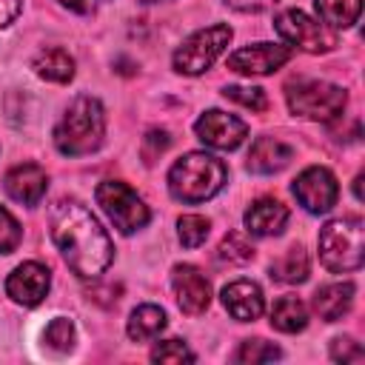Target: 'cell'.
<instances>
[{
    "label": "cell",
    "instance_id": "83f0119b",
    "mask_svg": "<svg viewBox=\"0 0 365 365\" xmlns=\"http://www.w3.org/2000/svg\"><path fill=\"white\" fill-rule=\"evenodd\" d=\"M222 94L251 111H265L268 108V100H265V91L262 88H254V86H225Z\"/></svg>",
    "mask_w": 365,
    "mask_h": 365
},
{
    "label": "cell",
    "instance_id": "52a82bcc",
    "mask_svg": "<svg viewBox=\"0 0 365 365\" xmlns=\"http://www.w3.org/2000/svg\"><path fill=\"white\" fill-rule=\"evenodd\" d=\"M231 43V29L217 23L208 29L194 31L188 40H182V46L174 51V68L180 74H202L211 68V63L225 51V46Z\"/></svg>",
    "mask_w": 365,
    "mask_h": 365
},
{
    "label": "cell",
    "instance_id": "8992f818",
    "mask_svg": "<svg viewBox=\"0 0 365 365\" xmlns=\"http://www.w3.org/2000/svg\"><path fill=\"white\" fill-rule=\"evenodd\" d=\"M97 205L106 211V217L114 222V228L120 234H134L143 225H148L151 211L148 205L137 197V191L120 180H103L94 191Z\"/></svg>",
    "mask_w": 365,
    "mask_h": 365
},
{
    "label": "cell",
    "instance_id": "4316f807",
    "mask_svg": "<svg viewBox=\"0 0 365 365\" xmlns=\"http://www.w3.org/2000/svg\"><path fill=\"white\" fill-rule=\"evenodd\" d=\"M217 257L220 259H225V262H248L251 257H254V248H251V242L245 240V237H240V234H225L222 237V242H220V248H217Z\"/></svg>",
    "mask_w": 365,
    "mask_h": 365
},
{
    "label": "cell",
    "instance_id": "ac0fdd59",
    "mask_svg": "<svg viewBox=\"0 0 365 365\" xmlns=\"http://www.w3.org/2000/svg\"><path fill=\"white\" fill-rule=\"evenodd\" d=\"M351 302H354V282H331V285H322V288H317V294L311 299L317 317L325 319V322L342 319L351 311Z\"/></svg>",
    "mask_w": 365,
    "mask_h": 365
},
{
    "label": "cell",
    "instance_id": "6da1fadb",
    "mask_svg": "<svg viewBox=\"0 0 365 365\" xmlns=\"http://www.w3.org/2000/svg\"><path fill=\"white\" fill-rule=\"evenodd\" d=\"M51 240H54L57 251L63 254L66 265L83 279L100 277L114 259V245H111L106 228L77 200L54 202V208H51Z\"/></svg>",
    "mask_w": 365,
    "mask_h": 365
},
{
    "label": "cell",
    "instance_id": "7402d4cb",
    "mask_svg": "<svg viewBox=\"0 0 365 365\" xmlns=\"http://www.w3.org/2000/svg\"><path fill=\"white\" fill-rule=\"evenodd\" d=\"M319 20L328 29H348L359 20L362 0H314Z\"/></svg>",
    "mask_w": 365,
    "mask_h": 365
},
{
    "label": "cell",
    "instance_id": "7c38bea8",
    "mask_svg": "<svg viewBox=\"0 0 365 365\" xmlns=\"http://www.w3.org/2000/svg\"><path fill=\"white\" fill-rule=\"evenodd\" d=\"M291 60V48L288 46H277V43H254L245 48H237L228 57V68L240 71V74H271L279 66H285Z\"/></svg>",
    "mask_w": 365,
    "mask_h": 365
},
{
    "label": "cell",
    "instance_id": "d6a6232c",
    "mask_svg": "<svg viewBox=\"0 0 365 365\" xmlns=\"http://www.w3.org/2000/svg\"><path fill=\"white\" fill-rule=\"evenodd\" d=\"M231 9H237V11H262V9H268L274 0H225Z\"/></svg>",
    "mask_w": 365,
    "mask_h": 365
},
{
    "label": "cell",
    "instance_id": "d6986e66",
    "mask_svg": "<svg viewBox=\"0 0 365 365\" xmlns=\"http://www.w3.org/2000/svg\"><path fill=\"white\" fill-rule=\"evenodd\" d=\"M31 68L48 83H68L74 77V57L66 48H43L34 57Z\"/></svg>",
    "mask_w": 365,
    "mask_h": 365
},
{
    "label": "cell",
    "instance_id": "d4e9b609",
    "mask_svg": "<svg viewBox=\"0 0 365 365\" xmlns=\"http://www.w3.org/2000/svg\"><path fill=\"white\" fill-rule=\"evenodd\" d=\"M208 228H211V222H208L205 217H200V214H185V217H180V222H177V234H180V242H182L185 248L202 245L205 237H208Z\"/></svg>",
    "mask_w": 365,
    "mask_h": 365
},
{
    "label": "cell",
    "instance_id": "277c9868",
    "mask_svg": "<svg viewBox=\"0 0 365 365\" xmlns=\"http://www.w3.org/2000/svg\"><path fill=\"white\" fill-rule=\"evenodd\" d=\"M319 259L334 274L356 271L365 259V225L359 217H339L319 231Z\"/></svg>",
    "mask_w": 365,
    "mask_h": 365
},
{
    "label": "cell",
    "instance_id": "4fadbf2b",
    "mask_svg": "<svg viewBox=\"0 0 365 365\" xmlns=\"http://www.w3.org/2000/svg\"><path fill=\"white\" fill-rule=\"evenodd\" d=\"M171 285H174V297L177 305L197 317L211 305V282L194 268V265H174L171 271Z\"/></svg>",
    "mask_w": 365,
    "mask_h": 365
},
{
    "label": "cell",
    "instance_id": "5b68a950",
    "mask_svg": "<svg viewBox=\"0 0 365 365\" xmlns=\"http://www.w3.org/2000/svg\"><path fill=\"white\" fill-rule=\"evenodd\" d=\"M348 94L345 88L325 80H299L288 88V108L305 120H334L345 111Z\"/></svg>",
    "mask_w": 365,
    "mask_h": 365
},
{
    "label": "cell",
    "instance_id": "4dcf8cb0",
    "mask_svg": "<svg viewBox=\"0 0 365 365\" xmlns=\"http://www.w3.org/2000/svg\"><path fill=\"white\" fill-rule=\"evenodd\" d=\"M331 359L334 362H362L365 359V351L356 339L351 336H336L331 342Z\"/></svg>",
    "mask_w": 365,
    "mask_h": 365
},
{
    "label": "cell",
    "instance_id": "e0dca14e",
    "mask_svg": "<svg viewBox=\"0 0 365 365\" xmlns=\"http://www.w3.org/2000/svg\"><path fill=\"white\" fill-rule=\"evenodd\" d=\"M291 157H294V151L282 140L259 137V140H254V145L248 151V171H254V174H277L291 163Z\"/></svg>",
    "mask_w": 365,
    "mask_h": 365
},
{
    "label": "cell",
    "instance_id": "7a4b0ae2",
    "mask_svg": "<svg viewBox=\"0 0 365 365\" xmlns=\"http://www.w3.org/2000/svg\"><path fill=\"white\" fill-rule=\"evenodd\" d=\"M228 177V168L222 160L205 154V151H188L182 154L171 171H168V191L180 202H205L214 194L222 191Z\"/></svg>",
    "mask_w": 365,
    "mask_h": 365
},
{
    "label": "cell",
    "instance_id": "f1b7e54d",
    "mask_svg": "<svg viewBox=\"0 0 365 365\" xmlns=\"http://www.w3.org/2000/svg\"><path fill=\"white\" fill-rule=\"evenodd\" d=\"M151 359L154 362H194V354L188 351L182 339H163L154 345Z\"/></svg>",
    "mask_w": 365,
    "mask_h": 365
},
{
    "label": "cell",
    "instance_id": "d590c367",
    "mask_svg": "<svg viewBox=\"0 0 365 365\" xmlns=\"http://www.w3.org/2000/svg\"><path fill=\"white\" fill-rule=\"evenodd\" d=\"M143 3H157V0H143Z\"/></svg>",
    "mask_w": 365,
    "mask_h": 365
},
{
    "label": "cell",
    "instance_id": "8fae6325",
    "mask_svg": "<svg viewBox=\"0 0 365 365\" xmlns=\"http://www.w3.org/2000/svg\"><path fill=\"white\" fill-rule=\"evenodd\" d=\"M48 285H51L48 268H46L43 262H34V259H31V262L17 265V268L9 274V279H6V294H9L14 302L31 308V305H40V302L46 299Z\"/></svg>",
    "mask_w": 365,
    "mask_h": 365
},
{
    "label": "cell",
    "instance_id": "836d02e7",
    "mask_svg": "<svg viewBox=\"0 0 365 365\" xmlns=\"http://www.w3.org/2000/svg\"><path fill=\"white\" fill-rule=\"evenodd\" d=\"M20 14V0H0V29Z\"/></svg>",
    "mask_w": 365,
    "mask_h": 365
},
{
    "label": "cell",
    "instance_id": "e575fe53",
    "mask_svg": "<svg viewBox=\"0 0 365 365\" xmlns=\"http://www.w3.org/2000/svg\"><path fill=\"white\" fill-rule=\"evenodd\" d=\"M57 3L68 6L71 11H86V9H88V6H86V0H57Z\"/></svg>",
    "mask_w": 365,
    "mask_h": 365
},
{
    "label": "cell",
    "instance_id": "484cf974",
    "mask_svg": "<svg viewBox=\"0 0 365 365\" xmlns=\"http://www.w3.org/2000/svg\"><path fill=\"white\" fill-rule=\"evenodd\" d=\"M279 356H282V351L274 342H265V339H245L240 345V351L234 354L237 362H251V365L254 362H274Z\"/></svg>",
    "mask_w": 365,
    "mask_h": 365
},
{
    "label": "cell",
    "instance_id": "5bb4252c",
    "mask_svg": "<svg viewBox=\"0 0 365 365\" xmlns=\"http://www.w3.org/2000/svg\"><path fill=\"white\" fill-rule=\"evenodd\" d=\"M3 188L6 194L14 200V202H23V205H37L48 188V177L46 171L37 165V163H23V165H14L6 180H3Z\"/></svg>",
    "mask_w": 365,
    "mask_h": 365
},
{
    "label": "cell",
    "instance_id": "603a6c76",
    "mask_svg": "<svg viewBox=\"0 0 365 365\" xmlns=\"http://www.w3.org/2000/svg\"><path fill=\"white\" fill-rule=\"evenodd\" d=\"M271 277L288 285H299L308 279V254L302 245H291L277 262H271Z\"/></svg>",
    "mask_w": 365,
    "mask_h": 365
},
{
    "label": "cell",
    "instance_id": "1f68e13d",
    "mask_svg": "<svg viewBox=\"0 0 365 365\" xmlns=\"http://www.w3.org/2000/svg\"><path fill=\"white\" fill-rule=\"evenodd\" d=\"M168 145H171L168 131H163V128H151V131L143 137V157H145V163H154Z\"/></svg>",
    "mask_w": 365,
    "mask_h": 365
},
{
    "label": "cell",
    "instance_id": "44dd1931",
    "mask_svg": "<svg viewBox=\"0 0 365 365\" xmlns=\"http://www.w3.org/2000/svg\"><path fill=\"white\" fill-rule=\"evenodd\" d=\"M165 322L168 319H165V311L160 305H137L128 317L125 331L134 342H145V339H154L165 328Z\"/></svg>",
    "mask_w": 365,
    "mask_h": 365
},
{
    "label": "cell",
    "instance_id": "30bf717a",
    "mask_svg": "<svg viewBox=\"0 0 365 365\" xmlns=\"http://www.w3.org/2000/svg\"><path fill=\"white\" fill-rule=\"evenodd\" d=\"M194 131L197 137L208 145V148H217V151H234L242 145V140L248 137V125L234 117V114H225L220 108H211L205 111L197 123H194Z\"/></svg>",
    "mask_w": 365,
    "mask_h": 365
},
{
    "label": "cell",
    "instance_id": "ffe728a7",
    "mask_svg": "<svg viewBox=\"0 0 365 365\" xmlns=\"http://www.w3.org/2000/svg\"><path fill=\"white\" fill-rule=\"evenodd\" d=\"M271 325L282 334H297L308 325V308L299 297H279L274 305H271Z\"/></svg>",
    "mask_w": 365,
    "mask_h": 365
},
{
    "label": "cell",
    "instance_id": "9c48e42d",
    "mask_svg": "<svg viewBox=\"0 0 365 365\" xmlns=\"http://www.w3.org/2000/svg\"><path fill=\"white\" fill-rule=\"evenodd\" d=\"M294 197L299 200V205L305 211L325 214L336 205V197H339L336 177L322 165H311L294 180Z\"/></svg>",
    "mask_w": 365,
    "mask_h": 365
},
{
    "label": "cell",
    "instance_id": "cb8c5ba5",
    "mask_svg": "<svg viewBox=\"0 0 365 365\" xmlns=\"http://www.w3.org/2000/svg\"><path fill=\"white\" fill-rule=\"evenodd\" d=\"M46 345L57 354H68L77 342V331H74V322L66 319V317H54L48 325H46V334H43Z\"/></svg>",
    "mask_w": 365,
    "mask_h": 365
},
{
    "label": "cell",
    "instance_id": "ba28073f",
    "mask_svg": "<svg viewBox=\"0 0 365 365\" xmlns=\"http://www.w3.org/2000/svg\"><path fill=\"white\" fill-rule=\"evenodd\" d=\"M274 29L277 34L288 43V46H297L308 54H325L331 48H336V34L334 29H328L325 23L308 17L305 11L299 9H285L277 14L274 20Z\"/></svg>",
    "mask_w": 365,
    "mask_h": 365
},
{
    "label": "cell",
    "instance_id": "9a60e30c",
    "mask_svg": "<svg viewBox=\"0 0 365 365\" xmlns=\"http://www.w3.org/2000/svg\"><path fill=\"white\" fill-rule=\"evenodd\" d=\"M222 305L225 311L240 319V322H254L262 308H265V297H262V288L257 282H248V279H237L231 285L222 288Z\"/></svg>",
    "mask_w": 365,
    "mask_h": 365
},
{
    "label": "cell",
    "instance_id": "f546056e",
    "mask_svg": "<svg viewBox=\"0 0 365 365\" xmlns=\"http://www.w3.org/2000/svg\"><path fill=\"white\" fill-rule=\"evenodd\" d=\"M23 240V231H20V222L6 211L0 208V254H11Z\"/></svg>",
    "mask_w": 365,
    "mask_h": 365
},
{
    "label": "cell",
    "instance_id": "3957f363",
    "mask_svg": "<svg viewBox=\"0 0 365 365\" xmlns=\"http://www.w3.org/2000/svg\"><path fill=\"white\" fill-rule=\"evenodd\" d=\"M103 134H106L103 106L100 100L83 94L66 108V114L54 125V145L66 157H80V154L97 151L103 143Z\"/></svg>",
    "mask_w": 365,
    "mask_h": 365
},
{
    "label": "cell",
    "instance_id": "2e32d148",
    "mask_svg": "<svg viewBox=\"0 0 365 365\" xmlns=\"http://www.w3.org/2000/svg\"><path fill=\"white\" fill-rule=\"evenodd\" d=\"M288 225V208L279 200L262 197L245 211V228L254 237H277Z\"/></svg>",
    "mask_w": 365,
    "mask_h": 365
}]
</instances>
